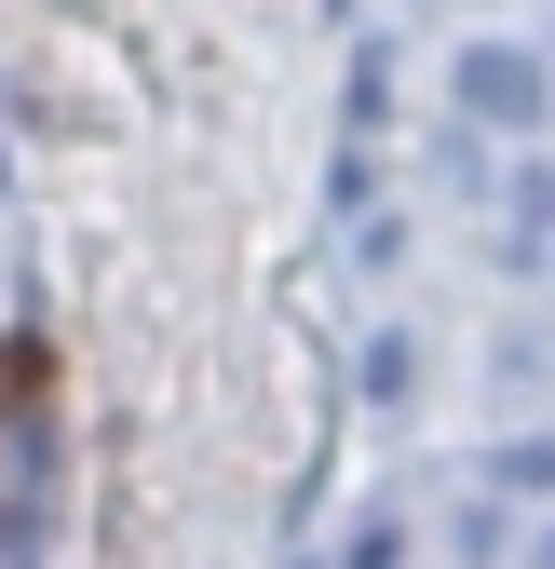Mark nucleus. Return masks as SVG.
<instances>
[{
  "instance_id": "obj_1",
  "label": "nucleus",
  "mask_w": 555,
  "mask_h": 569,
  "mask_svg": "<svg viewBox=\"0 0 555 569\" xmlns=\"http://www.w3.org/2000/svg\"><path fill=\"white\" fill-rule=\"evenodd\" d=\"M461 96L488 109V122H528V109H542V68H528V54H461Z\"/></svg>"
}]
</instances>
